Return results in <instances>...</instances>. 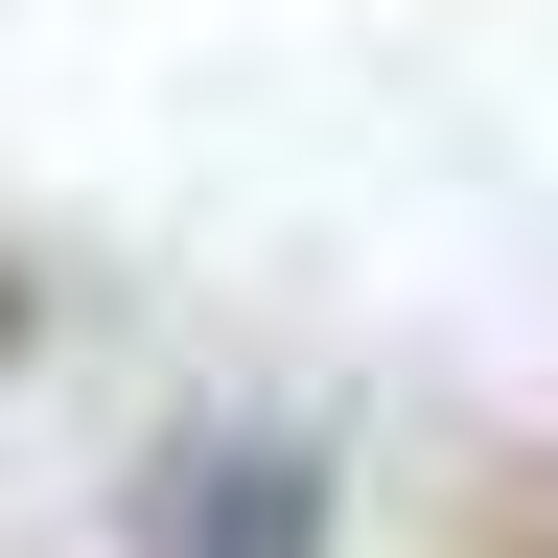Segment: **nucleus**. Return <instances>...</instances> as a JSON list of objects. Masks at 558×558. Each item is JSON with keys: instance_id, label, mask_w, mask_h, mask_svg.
I'll list each match as a JSON object with an SVG mask.
<instances>
[{"instance_id": "1", "label": "nucleus", "mask_w": 558, "mask_h": 558, "mask_svg": "<svg viewBox=\"0 0 558 558\" xmlns=\"http://www.w3.org/2000/svg\"><path fill=\"white\" fill-rule=\"evenodd\" d=\"M117 535H140V558H326V442H279V418H186V442H140Z\"/></svg>"}]
</instances>
